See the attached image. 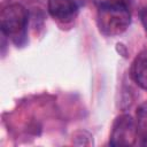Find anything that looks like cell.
<instances>
[{
  "label": "cell",
  "mask_w": 147,
  "mask_h": 147,
  "mask_svg": "<svg viewBox=\"0 0 147 147\" xmlns=\"http://www.w3.org/2000/svg\"><path fill=\"white\" fill-rule=\"evenodd\" d=\"M96 22L101 33L114 37L123 33L131 23L129 2H117L96 6Z\"/></svg>",
  "instance_id": "6da1fadb"
},
{
  "label": "cell",
  "mask_w": 147,
  "mask_h": 147,
  "mask_svg": "<svg viewBox=\"0 0 147 147\" xmlns=\"http://www.w3.org/2000/svg\"><path fill=\"white\" fill-rule=\"evenodd\" d=\"M29 14L24 6L21 3H10L1 10L0 26L3 36L11 39V41L22 46L26 41Z\"/></svg>",
  "instance_id": "7a4b0ae2"
},
{
  "label": "cell",
  "mask_w": 147,
  "mask_h": 147,
  "mask_svg": "<svg viewBox=\"0 0 147 147\" xmlns=\"http://www.w3.org/2000/svg\"><path fill=\"white\" fill-rule=\"evenodd\" d=\"M138 140L136 122L132 116L124 114L118 116L111 127L109 145L111 146H132Z\"/></svg>",
  "instance_id": "3957f363"
},
{
  "label": "cell",
  "mask_w": 147,
  "mask_h": 147,
  "mask_svg": "<svg viewBox=\"0 0 147 147\" xmlns=\"http://www.w3.org/2000/svg\"><path fill=\"white\" fill-rule=\"evenodd\" d=\"M48 13L52 17L61 22L71 21L78 10L76 0H48Z\"/></svg>",
  "instance_id": "277c9868"
},
{
  "label": "cell",
  "mask_w": 147,
  "mask_h": 147,
  "mask_svg": "<svg viewBox=\"0 0 147 147\" xmlns=\"http://www.w3.org/2000/svg\"><path fill=\"white\" fill-rule=\"evenodd\" d=\"M131 77L137 85L147 91V51L134 59L131 67Z\"/></svg>",
  "instance_id": "5b68a950"
},
{
  "label": "cell",
  "mask_w": 147,
  "mask_h": 147,
  "mask_svg": "<svg viewBox=\"0 0 147 147\" xmlns=\"http://www.w3.org/2000/svg\"><path fill=\"white\" fill-rule=\"evenodd\" d=\"M136 129L138 140L145 145L147 144V101L142 102L136 111Z\"/></svg>",
  "instance_id": "8992f818"
},
{
  "label": "cell",
  "mask_w": 147,
  "mask_h": 147,
  "mask_svg": "<svg viewBox=\"0 0 147 147\" xmlns=\"http://www.w3.org/2000/svg\"><path fill=\"white\" fill-rule=\"evenodd\" d=\"M140 20H141V23L144 25V29L147 33V7L146 8H142L140 10Z\"/></svg>",
  "instance_id": "52a82bcc"
},
{
  "label": "cell",
  "mask_w": 147,
  "mask_h": 147,
  "mask_svg": "<svg viewBox=\"0 0 147 147\" xmlns=\"http://www.w3.org/2000/svg\"><path fill=\"white\" fill-rule=\"evenodd\" d=\"M117 2H129V0H94L96 6L107 5V3H117Z\"/></svg>",
  "instance_id": "ba28073f"
}]
</instances>
